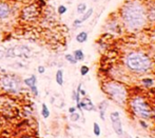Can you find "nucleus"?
Returning a JSON list of instances; mask_svg holds the SVG:
<instances>
[{"mask_svg": "<svg viewBox=\"0 0 155 138\" xmlns=\"http://www.w3.org/2000/svg\"><path fill=\"white\" fill-rule=\"evenodd\" d=\"M120 17L125 27L131 31H137L146 25L147 6L138 0H131L122 6L120 10Z\"/></svg>", "mask_w": 155, "mask_h": 138, "instance_id": "nucleus-1", "label": "nucleus"}, {"mask_svg": "<svg viewBox=\"0 0 155 138\" xmlns=\"http://www.w3.org/2000/svg\"><path fill=\"white\" fill-rule=\"evenodd\" d=\"M41 115L43 118H47L50 116V111L47 109V106L45 104H42V109H41Z\"/></svg>", "mask_w": 155, "mask_h": 138, "instance_id": "nucleus-18", "label": "nucleus"}, {"mask_svg": "<svg viewBox=\"0 0 155 138\" xmlns=\"http://www.w3.org/2000/svg\"><path fill=\"white\" fill-rule=\"evenodd\" d=\"M87 11V4L86 3H79L77 6V13L78 14H84V12Z\"/></svg>", "mask_w": 155, "mask_h": 138, "instance_id": "nucleus-19", "label": "nucleus"}, {"mask_svg": "<svg viewBox=\"0 0 155 138\" xmlns=\"http://www.w3.org/2000/svg\"><path fill=\"white\" fill-rule=\"evenodd\" d=\"M69 112H70V113H74V112H76V108H74V106H72V108H70V109H69Z\"/></svg>", "mask_w": 155, "mask_h": 138, "instance_id": "nucleus-30", "label": "nucleus"}, {"mask_svg": "<svg viewBox=\"0 0 155 138\" xmlns=\"http://www.w3.org/2000/svg\"><path fill=\"white\" fill-rule=\"evenodd\" d=\"M95 1H96V0H95Z\"/></svg>", "mask_w": 155, "mask_h": 138, "instance_id": "nucleus-36", "label": "nucleus"}, {"mask_svg": "<svg viewBox=\"0 0 155 138\" xmlns=\"http://www.w3.org/2000/svg\"><path fill=\"white\" fill-rule=\"evenodd\" d=\"M154 116H155V110H154Z\"/></svg>", "mask_w": 155, "mask_h": 138, "instance_id": "nucleus-32", "label": "nucleus"}, {"mask_svg": "<svg viewBox=\"0 0 155 138\" xmlns=\"http://www.w3.org/2000/svg\"><path fill=\"white\" fill-rule=\"evenodd\" d=\"M73 56L75 57V59H76L77 61H82L84 59V52H82L81 50L74 51Z\"/></svg>", "mask_w": 155, "mask_h": 138, "instance_id": "nucleus-16", "label": "nucleus"}, {"mask_svg": "<svg viewBox=\"0 0 155 138\" xmlns=\"http://www.w3.org/2000/svg\"><path fill=\"white\" fill-rule=\"evenodd\" d=\"M88 39V33L84 32V31H82V32H80L78 35L76 36V41L79 43H84L86 42Z\"/></svg>", "mask_w": 155, "mask_h": 138, "instance_id": "nucleus-14", "label": "nucleus"}, {"mask_svg": "<svg viewBox=\"0 0 155 138\" xmlns=\"http://www.w3.org/2000/svg\"><path fill=\"white\" fill-rule=\"evenodd\" d=\"M131 109L135 114L142 119H148L151 117V108L146 100L140 96H137L131 100Z\"/></svg>", "mask_w": 155, "mask_h": 138, "instance_id": "nucleus-5", "label": "nucleus"}, {"mask_svg": "<svg viewBox=\"0 0 155 138\" xmlns=\"http://www.w3.org/2000/svg\"><path fill=\"white\" fill-rule=\"evenodd\" d=\"M77 109H79V110L84 109V110H86V111H93V110L95 109V106L91 99L88 98V97H84V98L81 99V101L79 102V104H77Z\"/></svg>", "mask_w": 155, "mask_h": 138, "instance_id": "nucleus-9", "label": "nucleus"}, {"mask_svg": "<svg viewBox=\"0 0 155 138\" xmlns=\"http://www.w3.org/2000/svg\"><path fill=\"white\" fill-rule=\"evenodd\" d=\"M24 138H30V137H24Z\"/></svg>", "mask_w": 155, "mask_h": 138, "instance_id": "nucleus-33", "label": "nucleus"}, {"mask_svg": "<svg viewBox=\"0 0 155 138\" xmlns=\"http://www.w3.org/2000/svg\"><path fill=\"white\" fill-rule=\"evenodd\" d=\"M93 12H94V10H93L92 8H90L89 10H87V11H86L84 14H82V17H81V19H80V20H81L82 22L86 21V20H88V19H89L90 17L92 16Z\"/></svg>", "mask_w": 155, "mask_h": 138, "instance_id": "nucleus-17", "label": "nucleus"}, {"mask_svg": "<svg viewBox=\"0 0 155 138\" xmlns=\"http://www.w3.org/2000/svg\"><path fill=\"white\" fill-rule=\"evenodd\" d=\"M107 108H108V101L103 100L101 101L98 106V110H99V114H100V118L103 120H105V113L107 111Z\"/></svg>", "mask_w": 155, "mask_h": 138, "instance_id": "nucleus-12", "label": "nucleus"}, {"mask_svg": "<svg viewBox=\"0 0 155 138\" xmlns=\"http://www.w3.org/2000/svg\"><path fill=\"white\" fill-rule=\"evenodd\" d=\"M0 70H1V66H0Z\"/></svg>", "mask_w": 155, "mask_h": 138, "instance_id": "nucleus-34", "label": "nucleus"}, {"mask_svg": "<svg viewBox=\"0 0 155 138\" xmlns=\"http://www.w3.org/2000/svg\"><path fill=\"white\" fill-rule=\"evenodd\" d=\"M56 82L59 85L63 84V71L62 70H58L56 72Z\"/></svg>", "mask_w": 155, "mask_h": 138, "instance_id": "nucleus-15", "label": "nucleus"}, {"mask_svg": "<svg viewBox=\"0 0 155 138\" xmlns=\"http://www.w3.org/2000/svg\"><path fill=\"white\" fill-rule=\"evenodd\" d=\"M111 122H112V125H113V129L115 131V133L118 136H121L124 134V130H122V123H121L120 119V115H119L118 112H112L110 115Z\"/></svg>", "mask_w": 155, "mask_h": 138, "instance_id": "nucleus-8", "label": "nucleus"}, {"mask_svg": "<svg viewBox=\"0 0 155 138\" xmlns=\"http://www.w3.org/2000/svg\"><path fill=\"white\" fill-rule=\"evenodd\" d=\"M103 90L115 102L122 104L127 99V90L124 84H121L116 81L105 83Z\"/></svg>", "mask_w": 155, "mask_h": 138, "instance_id": "nucleus-3", "label": "nucleus"}, {"mask_svg": "<svg viewBox=\"0 0 155 138\" xmlns=\"http://www.w3.org/2000/svg\"><path fill=\"white\" fill-rule=\"evenodd\" d=\"M0 89L6 93L18 94L21 91V82L19 78L14 75H1L0 76Z\"/></svg>", "mask_w": 155, "mask_h": 138, "instance_id": "nucleus-4", "label": "nucleus"}, {"mask_svg": "<svg viewBox=\"0 0 155 138\" xmlns=\"http://www.w3.org/2000/svg\"><path fill=\"white\" fill-rule=\"evenodd\" d=\"M67 11H68V8L66 6H63V4H60V6H58L57 8V13L59 15H63V14H66Z\"/></svg>", "mask_w": 155, "mask_h": 138, "instance_id": "nucleus-22", "label": "nucleus"}, {"mask_svg": "<svg viewBox=\"0 0 155 138\" xmlns=\"http://www.w3.org/2000/svg\"><path fill=\"white\" fill-rule=\"evenodd\" d=\"M142 83L147 87H151L153 84V80L152 79H149V78H146V79H142Z\"/></svg>", "mask_w": 155, "mask_h": 138, "instance_id": "nucleus-24", "label": "nucleus"}, {"mask_svg": "<svg viewBox=\"0 0 155 138\" xmlns=\"http://www.w3.org/2000/svg\"><path fill=\"white\" fill-rule=\"evenodd\" d=\"M89 72H90L89 66H87V65H82L81 68H80V74H81V76H86V75H87Z\"/></svg>", "mask_w": 155, "mask_h": 138, "instance_id": "nucleus-23", "label": "nucleus"}, {"mask_svg": "<svg viewBox=\"0 0 155 138\" xmlns=\"http://www.w3.org/2000/svg\"><path fill=\"white\" fill-rule=\"evenodd\" d=\"M93 132H94L95 136H99L100 135V127L98 125L97 122H94V125H93Z\"/></svg>", "mask_w": 155, "mask_h": 138, "instance_id": "nucleus-21", "label": "nucleus"}, {"mask_svg": "<svg viewBox=\"0 0 155 138\" xmlns=\"http://www.w3.org/2000/svg\"><path fill=\"white\" fill-rule=\"evenodd\" d=\"M81 23H82V21L80 20V19H75V20L73 21V25H74V27H79V25H80Z\"/></svg>", "mask_w": 155, "mask_h": 138, "instance_id": "nucleus-27", "label": "nucleus"}, {"mask_svg": "<svg viewBox=\"0 0 155 138\" xmlns=\"http://www.w3.org/2000/svg\"><path fill=\"white\" fill-rule=\"evenodd\" d=\"M5 57V52L3 50H0V60Z\"/></svg>", "mask_w": 155, "mask_h": 138, "instance_id": "nucleus-29", "label": "nucleus"}, {"mask_svg": "<svg viewBox=\"0 0 155 138\" xmlns=\"http://www.w3.org/2000/svg\"><path fill=\"white\" fill-rule=\"evenodd\" d=\"M40 15V10L37 4H30L21 11V17L26 21H34Z\"/></svg>", "mask_w": 155, "mask_h": 138, "instance_id": "nucleus-6", "label": "nucleus"}, {"mask_svg": "<svg viewBox=\"0 0 155 138\" xmlns=\"http://www.w3.org/2000/svg\"><path fill=\"white\" fill-rule=\"evenodd\" d=\"M79 114L78 113H76V112H74V113H72L71 114V120L72 121H77V120L79 119Z\"/></svg>", "mask_w": 155, "mask_h": 138, "instance_id": "nucleus-25", "label": "nucleus"}, {"mask_svg": "<svg viewBox=\"0 0 155 138\" xmlns=\"http://www.w3.org/2000/svg\"><path fill=\"white\" fill-rule=\"evenodd\" d=\"M66 59H67V61H69V63H71V64H76L77 63V60L75 59V57H74L72 54H67Z\"/></svg>", "mask_w": 155, "mask_h": 138, "instance_id": "nucleus-20", "label": "nucleus"}, {"mask_svg": "<svg viewBox=\"0 0 155 138\" xmlns=\"http://www.w3.org/2000/svg\"><path fill=\"white\" fill-rule=\"evenodd\" d=\"M147 18L150 21H155V3L147 6Z\"/></svg>", "mask_w": 155, "mask_h": 138, "instance_id": "nucleus-11", "label": "nucleus"}, {"mask_svg": "<svg viewBox=\"0 0 155 138\" xmlns=\"http://www.w3.org/2000/svg\"><path fill=\"white\" fill-rule=\"evenodd\" d=\"M128 138H132V137H128Z\"/></svg>", "mask_w": 155, "mask_h": 138, "instance_id": "nucleus-35", "label": "nucleus"}, {"mask_svg": "<svg viewBox=\"0 0 155 138\" xmlns=\"http://www.w3.org/2000/svg\"><path fill=\"white\" fill-rule=\"evenodd\" d=\"M45 66H43V65L38 66V73H39V74H43V73H45Z\"/></svg>", "mask_w": 155, "mask_h": 138, "instance_id": "nucleus-28", "label": "nucleus"}, {"mask_svg": "<svg viewBox=\"0 0 155 138\" xmlns=\"http://www.w3.org/2000/svg\"><path fill=\"white\" fill-rule=\"evenodd\" d=\"M31 51L28 46L24 45H17L14 48H11L6 50L5 52V57H10V58H14V57H28L30 56Z\"/></svg>", "mask_w": 155, "mask_h": 138, "instance_id": "nucleus-7", "label": "nucleus"}, {"mask_svg": "<svg viewBox=\"0 0 155 138\" xmlns=\"http://www.w3.org/2000/svg\"><path fill=\"white\" fill-rule=\"evenodd\" d=\"M11 15V6L6 2H0V20L8 19Z\"/></svg>", "mask_w": 155, "mask_h": 138, "instance_id": "nucleus-10", "label": "nucleus"}, {"mask_svg": "<svg viewBox=\"0 0 155 138\" xmlns=\"http://www.w3.org/2000/svg\"><path fill=\"white\" fill-rule=\"evenodd\" d=\"M140 125H142V127H147V125H146L145 121H142H142H140Z\"/></svg>", "mask_w": 155, "mask_h": 138, "instance_id": "nucleus-31", "label": "nucleus"}, {"mask_svg": "<svg viewBox=\"0 0 155 138\" xmlns=\"http://www.w3.org/2000/svg\"><path fill=\"white\" fill-rule=\"evenodd\" d=\"M32 91V93L34 94L35 96H38V89H37V85H34V87H32V88H30Z\"/></svg>", "mask_w": 155, "mask_h": 138, "instance_id": "nucleus-26", "label": "nucleus"}, {"mask_svg": "<svg viewBox=\"0 0 155 138\" xmlns=\"http://www.w3.org/2000/svg\"><path fill=\"white\" fill-rule=\"evenodd\" d=\"M23 82H24V84H25L26 87H29V88H32V87H34V85H36L37 78H36V76H35V75H32L31 77L25 78Z\"/></svg>", "mask_w": 155, "mask_h": 138, "instance_id": "nucleus-13", "label": "nucleus"}, {"mask_svg": "<svg viewBox=\"0 0 155 138\" xmlns=\"http://www.w3.org/2000/svg\"><path fill=\"white\" fill-rule=\"evenodd\" d=\"M127 66L131 71L137 73L147 72L152 65L151 59L148 57L146 54L140 53V52H133L130 53L126 58Z\"/></svg>", "mask_w": 155, "mask_h": 138, "instance_id": "nucleus-2", "label": "nucleus"}]
</instances>
